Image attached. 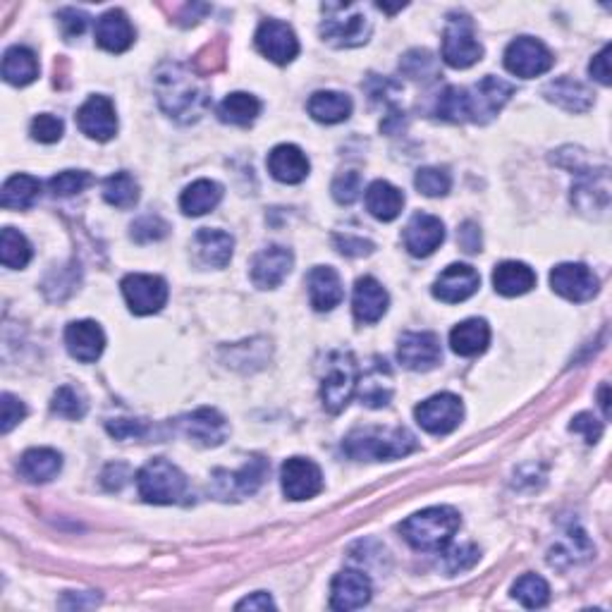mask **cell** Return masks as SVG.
Segmentation results:
<instances>
[{
	"label": "cell",
	"instance_id": "cell-1",
	"mask_svg": "<svg viewBox=\"0 0 612 612\" xmlns=\"http://www.w3.org/2000/svg\"><path fill=\"white\" fill-rule=\"evenodd\" d=\"M158 103L177 122H197L208 108V89L197 72L180 63H163L153 77Z\"/></svg>",
	"mask_w": 612,
	"mask_h": 612
},
{
	"label": "cell",
	"instance_id": "cell-2",
	"mask_svg": "<svg viewBox=\"0 0 612 612\" xmlns=\"http://www.w3.org/2000/svg\"><path fill=\"white\" fill-rule=\"evenodd\" d=\"M416 450L407 428H357L345 438V452L359 462H390Z\"/></svg>",
	"mask_w": 612,
	"mask_h": 612
},
{
	"label": "cell",
	"instance_id": "cell-3",
	"mask_svg": "<svg viewBox=\"0 0 612 612\" xmlns=\"http://www.w3.org/2000/svg\"><path fill=\"white\" fill-rule=\"evenodd\" d=\"M459 524H462L459 512L448 505H440L412 514L407 522H402L400 531L412 548L436 553V550H443L452 541Z\"/></svg>",
	"mask_w": 612,
	"mask_h": 612
},
{
	"label": "cell",
	"instance_id": "cell-4",
	"mask_svg": "<svg viewBox=\"0 0 612 612\" xmlns=\"http://www.w3.org/2000/svg\"><path fill=\"white\" fill-rule=\"evenodd\" d=\"M321 36L335 48H354L369 41L371 20L357 3H323Z\"/></svg>",
	"mask_w": 612,
	"mask_h": 612
},
{
	"label": "cell",
	"instance_id": "cell-5",
	"mask_svg": "<svg viewBox=\"0 0 612 612\" xmlns=\"http://www.w3.org/2000/svg\"><path fill=\"white\" fill-rule=\"evenodd\" d=\"M139 495L151 505H173L187 495V479L168 459H151L137 474Z\"/></svg>",
	"mask_w": 612,
	"mask_h": 612
},
{
	"label": "cell",
	"instance_id": "cell-6",
	"mask_svg": "<svg viewBox=\"0 0 612 612\" xmlns=\"http://www.w3.org/2000/svg\"><path fill=\"white\" fill-rule=\"evenodd\" d=\"M359 366L350 352H333L328 357V369L321 383L323 407L330 414H340L357 393Z\"/></svg>",
	"mask_w": 612,
	"mask_h": 612
},
{
	"label": "cell",
	"instance_id": "cell-7",
	"mask_svg": "<svg viewBox=\"0 0 612 612\" xmlns=\"http://www.w3.org/2000/svg\"><path fill=\"white\" fill-rule=\"evenodd\" d=\"M483 58V46L467 15H452L443 32V60L455 70H467Z\"/></svg>",
	"mask_w": 612,
	"mask_h": 612
},
{
	"label": "cell",
	"instance_id": "cell-8",
	"mask_svg": "<svg viewBox=\"0 0 612 612\" xmlns=\"http://www.w3.org/2000/svg\"><path fill=\"white\" fill-rule=\"evenodd\" d=\"M416 424L431 436H448L464 419V405L457 395L440 393L428 397L414 409Z\"/></svg>",
	"mask_w": 612,
	"mask_h": 612
},
{
	"label": "cell",
	"instance_id": "cell-9",
	"mask_svg": "<svg viewBox=\"0 0 612 612\" xmlns=\"http://www.w3.org/2000/svg\"><path fill=\"white\" fill-rule=\"evenodd\" d=\"M553 63L555 58L546 48V44H541L538 39H531V36H519L505 51V67L514 77L534 79L538 75H546Z\"/></svg>",
	"mask_w": 612,
	"mask_h": 612
},
{
	"label": "cell",
	"instance_id": "cell-10",
	"mask_svg": "<svg viewBox=\"0 0 612 612\" xmlns=\"http://www.w3.org/2000/svg\"><path fill=\"white\" fill-rule=\"evenodd\" d=\"M122 295L132 314L151 316L158 314L168 302V285L158 275L132 273L122 280Z\"/></svg>",
	"mask_w": 612,
	"mask_h": 612
},
{
	"label": "cell",
	"instance_id": "cell-11",
	"mask_svg": "<svg viewBox=\"0 0 612 612\" xmlns=\"http://www.w3.org/2000/svg\"><path fill=\"white\" fill-rule=\"evenodd\" d=\"M268 474V464L263 457L249 459L247 464L235 474L230 471H216V479H213V493L223 500H242L247 495H254L261 488L263 479Z\"/></svg>",
	"mask_w": 612,
	"mask_h": 612
},
{
	"label": "cell",
	"instance_id": "cell-12",
	"mask_svg": "<svg viewBox=\"0 0 612 612\" xmlns=\"http://www.w3.org/2000/svg\"><path fill=\"white\" fill-rule=\"evenodd\" d=\"M514 94L512 84L503 82V79L488 75L483 77L474 89H467V106H469V120L474 122H488L503 110V106L510 101Z\"/></svg>",
	"mask_w": 612,
	"mask_h": 612
},
{
	"label": "cell",
	"instance_id": "cell-13",
	"mask_svg": "<svg viewBox=\"0 0 612 612\" xmlns=\"http://www.w3.org/2000/svg\"><path fill=\"white\" fill-rule=\"evenodd\" d=\"M550 287L569 302H589L598 295V278L584 263H560L550 273Z\"/></svg>",
	"mask_w": 612,
	"mask_h": 612
},
{
	"label": "cell",
	"instance_id": "cell-14",
	"mask_svg": "<svg viewBox=\"0 0 612 612\" xmlns=\"http://www.w3.org/2000/svg\"><path fill=\"white\" fill-rule=\"evenodd\" d=\"M254 41H256V48H259V53L266 55L268 60H273L275 65L292 63L299 53L297 34L292 32L290 24L278 22V20L261 22V27L256 29Z\"/></svg>",
	"mask_w": 612,
	"mask_h": 612
},
{
	"label": "cell",
	"instance_id": "cell-15",
	"mask_svg": "<svg viewBox=\"0 0 612 612\" xmlns=\"http://www.w3.org/2000/svg\"><path fill=\"white\" fill-rule=\"evenodd\" d=\"M280 481H283V493L290 500H309L323 491L321 469L304 457L287 459L280 471Z\"/></svg>",
	"mask_w": 612,
	"mask_h": 612
},
{
	"label": "cell",
	"instance_id": "cell-16",
	"mask_svg": "<svg viewBox=\"0 0 612 612\" xmlns=\"http://www.w3.org/2000/svg\"><path fill=\"white\" fill-rule=\"evenodd\" d=\"M79 130L96 142H108L118 132V115H115L113 101L106 96H91L82 108L77 110Z\"/></svg>",
	"mask_w": 612,
	"mask_h": 612
},
{
	"label": "cell",
	"instance_id": "cell-17",
	"mask_svg": "<svg viewBox=\"0 0 612 612\" xmlns=\"http://www.w3.org/2000/svg\"><path fill=\"white\" fill-rule=\"evenodd\" d=\"M397 359L409 371H431L443 359L438 335L433 333H405L397 345Z\"/></svg>",
	"mask_w": 612,
	"mask_h": 612
},
{
	"label": "cell",
	"instance_id": "cell-18",
	"mask_svg": "<svg viewBox=\"0 0 612 612\" xmlns=\"http://www.w3.org/2000/svg\"><path fill=\"white\" fill-rule=\"evenodd\" d=\"M180 428L185 431L187 438L204 445V448H218V445L225 443V438H228L230 433L225 416L211 407H201L197 412L185 416V419L180 421Z\"/></svg>",
	"mask_w": 612,
	"mask_h": 612
},
{
	"label": "cell",
	"instance_id": "cell-19",
	"mask_svg": "<svg viewBox=\"0 0 612 612\" xmlns=\"http://www.w3.org/2000/svg\"><path fill=\"white\" fill-rule=\"evenodd\" d=\"M479 285L481 278L474 268L467 263H452L438 275L436 285H433V297L445 304H459L474 295Z\"/></svg>",
	"mask_w": 612,
	"mask_h": 612
},
{
	"label": "cell",
	"instance_id": "cell-20",
	"mask_svg": "<svg viewBox=\"0 0 612 612\" xmlns=\"http://www.w3.org/2000/svg\"><path fill=\"white\" fill-rule=\"evenodd\" d=\"M371 601V579L357 569H345L330 584V608L347 612Z\"/></svg>",
	"mask_w": 612,
	"mask_h": 612
},
{
	"label": "cell",
	"instance_id": "cell-21",
	"mask_svg": "<svg viewBox=\"0 0 612 612\" xmlns=\"http://www.w3.org/2000/svg\"><path fill=\"white\" fill-rule=\"evenodd\" d=\"M292 263H295V256H292L290 249L278 247V244L263 249L252 261L254 285L261 287V290H273V287H278L290 275Z\"/></svg>",
	"mask_w": 612,
	"mask_h": 612
},
{
	"label": "cell",
	"instance_id": "cell-22",
	"mask_svg": "<svg viewBox=\"0 0 612 612\" xmlns=\"http://www.w3.org/2000/svg\"><path fill=\"white\" fill-rule=\"evenodd\" d=\"M445 240L443 220L428 213H416L405 228V247L412 256H431Z\"/></svg>",
	"mask_w": 612,
	"mask_h": 612
},
{
	"label": "cell",
	"instance_id": "cell-23",
	"mask_svg": "<svg viewBox=\"0 0 612 612\" xmlns=\"http://www.w3.org/2000/svg\"><path fill=\"white\" fill-rule=\"evenodd\" d=\"M65 345L77 361L91 364L103 354L106 335L96 321H75L65 328Z\"/></svg>",
	"mask_w": 612,
	"mask_h": 612
},
{
	"label": "cell",
	"instance_id": "cell-24",
	"mask_svg": "<svg viewBox=\"0 0 612 612\" xmlns=\"http://www.w3.org/2000/svg\"><path fill=\"white\" fill-rule=\"evenodd\" d=\"M388 292L383 290V285L376 278H359L354 285V297H352V311L354 318L359 323H376L381 321L385 311H388Z\"/></svg>",
	"mask_w": 612,
	"mask_h": 612
},
{
	"label": "cell",
	"instance_id": "cell-25",
	"mask_svg": "<svg viewBox=\"0 0 612 612\" xmlns=\"http://www.w3.org/2000/svg\"><path fill=\"white\" fill-rule=\"evenodd\" d=\"M309 158L295 144H280L268 153V170L278 182L285 185H299L309 175Z\"/></svg>",
	"mask_w": 612,
	"mask_h": 612
},
{
	"label": "cell",
	"instance_id": "cell-26",
	"mask_svg": "<svg viewBox=\"0 0 612 612\" xmlns=\"http://www.w3.org/2000/svg\"><path fill=\"white\" fill-rule=\"evenodd\" d=\"M572 201L577 208L586 216H591L593 211H608L610 204V180H608V168H603L601 173H581L579 182L572 189Z\"/></svg>",
	"mask_w": 612,
	"mask_h": 612
},
{
	"label": "cell",
	"instance_id": "cell-27",
	"mask_svg": "<svg viewBox=\"0 0 612 612\" xmlns=\"http://www.w3.org/2000/svg\"><path fill=\"white\" fill-rule=\"evenodd\" d=\"M306 287H309L311 306L316 311H333L345 297L340 275L330 266L311 268V273L306 275Z\"/></svg>",
	"mask_w": 612,
	"mask_h": 612
},
{
	"label": "cell",
	"instance_id": "cell-28",
	"mask_svg": "<svg viewBox=\"0 0 612 612\" xmlns=\"http://www.w3.org/2000/svg\"><path fill=\"white\" fill-rule=\"evenodd\" d=\"M96 44L108 53H125L134 44V29L122 10H108L96 22Z\"/></svg>",
	"mask_w": 612,
	"mask_h": 612
},
{
	"label": "cell",
	"instance_id": "cell-29",
	"mask_svg": "<svg viewBox=\"0 0 612 612\" xmlns=\"http://www.w3.org/2000/svg\"><path fill=\"white\" fill-rule=\"evenodd\" d=\"M493 287L503 297H522L536 287V273L522 261H505L495 266Z\"/></svg>",
	"mask_w": 612,
	"mask_h": 612
},
{
	"label": "cell",
	"instance_id": "cell-30",
	"mask_svg": "<svg viewBox=\"0 0 612 612\" xmlns=\"http://www.w3.org/2000/svg\"><path fill=\"white\" fill-rule=\"evenodd\" d=\"M491 342V328L483 318H469L452 328L450 347L459 357H479Z\"/></svg>",
	"mask_w": 612,
	"mask_h": 612
},
{
	"label": "cell",
	"instance_id": "cell-31",
	"mask_svg": "<svg viewBox=\"0 0 612 612\" xmlns=\"http://www.w3.org/2000/svg\"><path fill=\"white\" fill-rule=\"evenodd\" d=\"M194 249H197L199 261L211 268H225L232 259L235 240L223 230H199L194 237Z\"/></svg>",
	"mask_w": 612,
	"mask_h": 612
},
{
	"label": "cell",
	"instance_id": "cell-32",
	"mask_svg": "<svg viewBox=\"0 0 612 612\" xmlns=\"http://www.w3.org/2000/svg\"><path fill=\"white\" fill-rule=\"evenodd\" d=\"M385 371H390L388 366H385V361L376 359V364H373L364 376H359L357 390L366 407L381 409L390 405V397H393V385H390V381H393V376L388 373V376L383 378Z\"/></svg>",
	"mask_w": 612,
	"mask_h": 612
},
{
	"label": "cell",
	"instance_id": "cell-33",
	"mask_svg": "<svg viewBox=\"0 0 612 612\" xmlns=\"http://www.w3.org/2000/svg\"><path fill=\"white\" fill-rule=\"evenodd\" d=\"M366 208H369L373 218L390 223V220H395L402 213V208H405V194L395 185H390V182L376 180L366 189Z\"/></svg>",
	"mask_w": 612,
	"mask_h": 612
},
{
	"label": "cell",
	"instance_id": "cell-34",
	"mask_svg": "<svg viewBox=\"0 0 612 612\" xmlns=\"http://www.w3.org/2000/svg\"><path fill=\"white\" fill-rule=\"evenodd\" d=\"M543 94H546V99L550 103L569 110V113H586V110L593 106L591 91L586 89L581 82H577V79H569V77L550 82Z\"/></svg>",
	"mask_w": 612,
	"mask_h": 612
},
{
	"label": "cell",
	"instance_id": "cell-35",
	"mask_svg": "<svg viewBox=\"0 0 612 612\" xmlns=\"http://www.w3.org/2000/svg\"><path fill=\"white\" fill-rule=\"evenodd\" d=\"M39 77V60L34 51L24 46H12L3 55V79L12 87H27Z\"/></svg>",
	"mask_w": 612,
	"mask_h": 612
},
{
	"label": "cell",
	"instance_id": "cell-36",
	"mask_svg": "<svg viewBox=\"0 0 612 612\" xmlns=\"http://www.w3.org/2000/svg\"><path fill=\"white\" fill-rule=\"evenodd\" d=\"M309 115L323 125H338L352 115V99L340 91H316L309 99Z\"/></svg>",
	"mask_w": 612,
	"mask_h": 612
},
{
	"label": "cell",
	"instance_id": "cell-37",
	"mask_svg": "<svg viewBox=\"0 0 612 612\" xmlns=\"http://www.w3.org/2000/svg\"><path fill=\"white\" fill-rule=\"evenodd\" d=\"M60 469H63V457L51 448H32L20 459V474L32 483L51 481Z\"/></svg>",
	"mask_w": 612,
	"mask_h": 612
},
{
	"label": "cell",
	"instance_id": "cell-38",
	"mask_svg": "<svg viewBox=\"0 0 612 612\" xmlns=\"http://www.w3.org/2000/svg\"><path fill=\"white\" fill-rule=\"evenodd\" d=\"M223 199V187L213 180H197L192 182L180 197V208L185 216H204V213L213 211Z\"/></svg>",
	"mask_w": 612,
	"mask_h": 612
},
{
	"label": "cell",
	"instance_id": "cell-39",
	"mask_svg": "<svg viewBox=\"0 0 612 612\" xmlns=\"http://www.w3.org/2000/svg\"><path fill=\"white\" fill-rule=\"evenodd\" d=\"M41 197V182L32 175H12L3 185L0 204L10 211H27Z\"/></svg>",
	"mask_w": 612,
	"mask_h": 612
},
{
	"label": "cell",
	"instance_id": "cell-40",
	"mask_svg": "<svg viewBox=\"0 0 612 612\" xmlns=\"http://www.w3.org/2000/svg\"><path fill=\"white\" fill-rule=\"evenodd\" d=\"M259 113L261 101L252 94H244V91H235V94L225 96L223 103L218 106V118L237 127H249L259 118Z\"/></svg>",
	"mask_w": 612,
	"mask_h": 612
},
{
	"label": "cell",
	"instance_id": "cell-41",
	"mask_svg": "<svg viewBox=\"0 0 612 612\" xmlns=\"http://www.w3.org/2000/svg\"><path fill=\"white\" fill-rule=\"evenodd\" d=\"M591 555H593V546L589 543V538H586L584 531L574 529L565 536V541L550 550L548 562L553 567L565 569L567 565H577V562L589 560Z\"/></svg>",
	"mask_w": 612,
	"mask_h": 612
},
{
	"label": "cell",
	"instance_id": "cell-42",
	"mask_svg": "<svg viewBox=\"0 0 612 612\" xmlns=\"http://www.w3.org/2000/svg\"><path fill=\"white\" fill-rule=\"evenodd\" d=\"M0 261L5 268H24L32 261V244L15 228H5L0 235Z\"/></svg>",
	"mask_w": 612,
	"mask_h": 612
},
{
	"label": "cell",
	"instance_id": "cell-43",
	"mask_svg": "<svg viewBox=\"0 0 612 612\" xmlns=\"http://www.w3.org/2000/svg\"><path fill=\"white\" fill-rule=\"evenodd\" d=\"M103 199L115 208H132L139 201V185L130 173H115L103 182Z\"/></svg>",
	"mask_w": 612,
	"mask_h": 612
},
{
	"label": "cell",
	"instance_id": "cell-44",
	"mask_svg": "<svg viewBox=\"0 0 612 612\" xmlns=\"http://www.w3.org/2000/svg\"><path fill=\"white\" fill-rule=\"evenodd\" d=\"M512 596L517 598L524 608H543L550 601V586L546 579L538 577V574H524L522 579H517V584L512 586Z\"/></svg>",
	"mask_w": 612,
	"mask_h": 612
},
{
	"label": "cell",
	"instance_id": "cell-45",
	"mask_svg": "<svg viewBox=\"0 0 612 612\" xmlns=\"http://www.w3.org/2000/svg\"><path fill=\"white\" fill-rule=\"evenodd\" d=\"M436 115L440 120L448 122H467L469 106H467V89L448 87L436 99Z\"/></svg>",
	"mask_w": 612,
	"mask_h": 612
},
{
	"label": "cell",
	"instance_id": "cell-46",
	"mask_svg": "<svg viewBox=\"0 0 612 612\" xmlns=\"http://www.w3.org/2000/svg\"><path fill=\"white\" fill-rule=\"evenodd\" d=\"M400 70L405 72L409 79H416V82H428V79L438 77V63L433 58V53L428 51H409L405 58H402Z\"/></svg>",
	"mask_w": 612,
	"mask_h": 612
},
{
	"label": "cell",
	"instance_id": "cell-47",
	"mask_svg": "<svg viewBox=\"0 0 612 612\" xmlns=\"http://www.w3.org/2000/svg\"><path fill=\"white\" fill-rule=\"evenodd\" d=\"M414 185L421 194L436 199V197H445V194L450 192L452 180H450L448 170H443V168H421L414 177Z\"/></svg>",
	"mask_w": 612,
	"mask_h": 612
},
{
	"label": "cell",
	"instance_id": "cell-48",
	"mask_svg": "<svg viewBox=\"0 0 612 612\" xmlns=\"http://www.w3.org/2000/svg\"><path fill=\"white\" fill-rule=\"evenodd\" d=\"M51 409L53 414L65 416V419H82V416L87 414V402H84V397L79 395L75 388L63 385V388L55 390Z\"/></svg>",
	"mask_w": 612,
	"mask_h": 612
},
{
	"label": "cell",
	"instance_id": "cell-49",
	"mask_svg": "<svg viewBox=\"0 0 612 612\" xmlns=\"http://www.w3.org/2000/svg\"><path fill=\"white\" fill-rule=\"evenodd\" d=\"M89 185L91 177L84 170H63V173L51 177V182H48L55 197H72V194H79Z\"/></svg>",
	"mask_w": 612,
	"mask_h": 612
},
{
	"label": "cell",
	"instance_id": "cell-50",
	"mask_svg": "<svg viewBox=\"0 0 612 612\" xmlns=\"http://www.w3.org/2000/svg\"><path fill=\"white\" fill-rule=\"evenodd\" d=\"M65 125L63 120L55 118L51 113H41L32 120V137L41 144H55L63 137Z\"/></svg>",
	"mask_w": 612,
	"mask_h": 612
},
{
	"label": "cell",
	"instance_id": "cell-51",
	"mask_svg": "<svg viewBox=\"0 0 612 612\" xmlns=\"http://www.w3.org/2000/svg\"><path fill=\"white\" fill-rule=\"evenodd\" d=\"M24 416H27L24 402L17 400L15 395L3 393V397H0V431L10 433L17 424H22Z\"/></svg>",
	"mask_w": 612,
	"mask_h": 612
},
{
	"label": "cell",
	"instance_id": "cell-52",
	"mask_svg": "<svg viewBox=\"0 0 612 612\" xmlns=\"http://www.w3.org/2000/svg\"><path fill=\"white\" fill-rule=\"evenodd\" d=\"M168 235V223L158 216H144L132 225V240L137 242H156Z\"/></svg>",
	"mask_w": 612,
	"mask_h": 612
},
{
	"label": "cell",
	"instance_id": "cell-53",
	"mask_svg": "<svg viewBox=\"0 0 612 612\" xmlns=\"http://www.w3.org/2000/svg\"><path fill=\"white\" fill-rule=\"evenodd\" d=\"M359 194H361V177L359 173H354V170L340 175L338 180L333 182V197L338 204H354V201L359 199Z\"/></svg>",
	"mask_w": 612,
	"mask_h": 612
},
{
	"label": "cell",
	"instance_id": "cell-54",
	"mask_svg": "<svg viewBox=\"0 0 612 612\" xmlns=\"http://www.w3.org/2000/svg\"><path fill=\"white\" fill-rule=\"evenodd\" d=\"M58 22H60V29H63L65 39L72 41V39H77V36L84 34V29H87V24H89V15L82 10L65 8L58 12Z\"/></svg>",
	"mask_w": 612,
	"mask_h": 612
},
{
	"label": "cell",
	"instance_id": "cell-55",
	"mask_svg": "<svg viewBox=\"0 0 612 612\" xmlns=\"http://www.w3.org/2000/svg\"><path fill=\"white\" fill-rule=\"evenodd\" d=\"M445 560H448L450 574L467 572V569L474 567V562L479 560V550H476L474 546H457V548H452L448 555H445Z\"/></svg>",
	"mask_w": 612,
	"mask_h": 612
},
{
	"label": "cell",
	"instance_id": "cell-56",
	"mask_svg": "<svg viewBox=\"0 0 612 612\" xmlns=\"http://www.w3.org/2000/svg\"><path fill=\"white\" fill-rule=\"evenodd\" d=\"M569 428H572L574 433H581V436L586 438V443H589V445L598 443V440H601V436H603V424L589 412L574 416L572 426H569Z\"/></svg>",
	"mask_w": 612,
	"mask_h": 612
},
{
	"label": "cell",
	"instance_id": "cell-57",
	"mask_svg": "<svg viewBox=\"0 0 612 612\" xmlns=\"http://www.w3.org/2000/svg\"><path fill=\"white\" fill-rule=\"evenodd\" d=\"M335 247H338L340 254H345V256H369L373 252V242L359 240V237H352V235L335 237Z\"/></svg>",
	"mask_w": 612,
	"mask_h": 612
},
{
	"label": "cell",
	"instance_id": "cell-58",
	"mask_svg": "<svg viewBox=\"0 0 612 612\" xmlns=\"http://www.w3.org/2000/svg\"><path fill=\"white\" fill-rule=\"evenodd\" d=\"M591 77L596 79V82H601L603 87H610L612 82V72H610V46H605L601 53L596 55V58L591 60L589 65Z\"/></svg>",
	"mask_w": 612,
	"mask_h": 612
},
{
	"label": "cell",
	"instance_id": "cell-59",
	"mask_svg": "<svg viewBox=\"0 0 612 612\" xmlns=\"http://www.w3.org/2000/svg\"><path fill=\"white\" fill-rule=\"evenodd\" d=\"M108 433L118 440H130V438L142 436L144 426H142V421L118 419V421H108Z\"/></svg>",
	"mask_w": 612,
	"mask_h": 612
},
{
	"label": "cell",
	"instance_id": "cell-60",
	"mask_svg": "<svg viewBox=\"0 0 612 612\" xmlns=\"http://www.w3.org/2000/svg\"><path fill=\"white\" fill-rule=\"evenodd\" d=\"M459 244H462L464 252H469V254L481 252V232L474 223L462 225V230H459Z\"/></svg>",
	"mask_w": 612,
	"mask_h": 612
},
{
	"label": "cell",
	"instance_id": "cell-61",
	"mask_svg": "<svg viewBox=\"0 0 612 612\" xmlns=\"http://www.w3.org/2000/svg\"><path fill=\"white\" fill-rule=\"evenodd\" d=\"M268 608L273 610L275 603H273V598L263 591L254 593V596L244 598V601L237 603V610H268Z\"/></svg>",
	"mask_w": 612,
	"mask_h": 612
},
{
	"label": "cell",
	"instance_id": "cell-62",
	"mask_svg": "<svg viewBox=\"0 0 612 612\" xmlns=\"http://www.w3.org/2000/svg\"><path fill=\"white\" fill-rule=\"evenodd\" d=\"M601 407H603V414L608 416L610 409H608V385H603L601 388Z\"/></svg>",
	"mask_w": 612,
	"mask_h": 612
}]
</instances>
